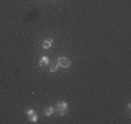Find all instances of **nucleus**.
Returning a JSON list of instances; mask_svg holds the SVG:
<instances>
[{"mask_svg":"<svg viewBox=\"0 0 131 124\" xmlns=\"http://www.w3.org/2000/svg\"><path fill=\"white\" fill-rule=\"evenodd\" d=\"M42 45L44 49H49V48H51V45H52V40H45Z\"/></svg>","mask_w":131,"mask_h":124,"instance_id":"423d86ee","label":"nucleus"},{"mask_svg":"<svg viewBox=\"0 0 131 124\" xmlns=\"http://www.w3.org/2000/svg\"><path fill=\"white\" fill-rule=\"evenodd\" d=\"M52 112H53V107L49 106V107H45L44 108V114L47 115V116H51Z\"/></svg>","mask_w":131,"mask_h":124,"instance_id":"20e7f679","label":"nucleus"},{"mask_svg":"<svg viewBox=\"0 0 131 124\" xmlns=\"http://www.w3.org/2000/svg\"><path fill=\"white\" fill-rule=\"evenodd\" d=\"M67 109H69V104L65 101H59L56 104V111H57L58 115H60V116H64L67 112Z\"/></svg>","mask_w":131,"mask_h":124,"instance_id":"f257e3e1","label":"nucleus"},{"mask_svg":"<svg viewBox=\"0 0 131 124\" xmlns=\"http://www.w3.org/2000/svg\"><path fill=\"white\" fill-rule=\"evenodd\" d=\"M57 63L56 62H52V63H50V71L51 72H54V71H57Z\"/></svg>","mask_w":131,"mask_h":124,"instance_id":"0eeeda50","label":"nucleus"},{"mask_svg":"<svg viewBox=\"0 0 131 124\" xmlns=\"http://www.w3.org/2000/svg\"><path fill=\"white\" fill-rule=\"evenodd\" d=\"M49 59H48V57H42L40 59V63H38V65H40V66H45V65H48L49 64Z\"/></svg>","mask_w":131,"mask_h":124,"instance_id":"39448f33","label":"nucleus"},{"mask_svg":"<svg viewBox=\"0 0 131 124\" xmlns=\"http://www.w3.org/2000/svg\"><path fill=\"white\" fill-rule=\"evenodd\" d=\"M58 65H59L60 67H63V69H67V67H70V65H71V62H70V59L66 57H59L58 58Z\"/></svg>","mask_w":131,"mask_h":124,"instance_id":"f03ea898","label":"nucleus"},{"mask_svg":"<svg viewBox=\"0 0 131 124\" xmlns=\"http://www.w3.org/2000/svg\"><path fill=\"white\" fill-rule=\"evenodd\" d=\"M26 112H27V115H28V117H29V121L30 122H32V123H35V122L37 121V114L32 109H26Z\"/></svg>","mask_w":131,"mask_h":124,"instance_id":"7ed1b4c3","label":"nucleus"}]
</instances>
